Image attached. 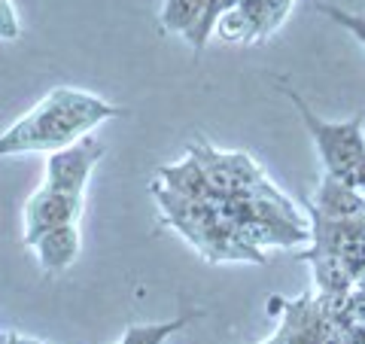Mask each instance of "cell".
<instances>
[{
    "label": "cell",
    "mask_w": 365,
    "mask_h": 344,
    "mask_svg": "<svg viewBox=\"0 0 365 344\" xmlns=\"http://www.w3.org/2000/svg\"><path fill=\"white\" fill-rule=\"evenodd\" d=\"M307 211L326 216V220H362L365 195L356 186H350V183L326 174L314 195V204H307Z\"/></svg>",
    "instance_id": "8992f818"
},
{
    "label": "cell",
    "mask_w": 365,
    "mask_h": 344,
    "mask_svg": "<svg viewBox=\"0 0 365 344\" xmlns=\"http://www.w3.org/2000/svg\"><path fill=\"white\" fill-rule=\"evenodd\" d=\"M31 250L37 253V262L46 274H61L79 259V250H83V235H79L76 223L58 226L52 232L40 235L31 244Z\"/></svg>",
    "instance_id": "52a82bcc"
},
{
    "label": "cell",
    "mask_w": 365,
    "mask_h": 344,
    "mask_svg": "<svg viewBox=\"0 0 365 344\" xmlns=\"http://www.w3.org/2000/svg\"><path fill=\"white\" fill-rule=\"evenodd\" d=\"M83 208H86L83 195H71V192L52 189L43 183L25 201V213H21V223H25V247H31L40 235L52 232V228L67 226V223H79Z\"/></svg>",
    "instance_id": "277c9868"
},
{
    "label": "cell",
    "mask_w": 365,
    "mask_h": 344,
    "mask_svg": "<svg viewBox=\"0 0 365 344\" xmlns=\"http://www.w3.org/2000/svg\"><path fill=\"white\" fill-rule=\"evenodd\" d=\"M158 183H162L165 189L182 195V198H195V201H204V204H213L216 195L210 192L207 180H204V174L198 171L195 158L186 156L180 165H165L158 168Z\"/></svg>",
    "instance_id": "ba28073f"
},
{
    "label": "cell",
    "mask_w": 365,
    "mask_h": 344,
    "mask_svg": "<svg viewBox=\"0 0 365 344\" xmlns=\"http://www.w3.org/2000/svg\"><path fill=\"white\" fill-rule=\"evenodd\" d=\"M189 156L195 158L198 171L207 180L210 192L216 198H235V195H250L259 189L262 183H268L262 177V168L250 158L247 153H216L213 146H189Z\"/></svg>",
    "instance_id": "3957f363"
},
{
    "label": "cell",
    "mask_w": 365,
    "mask_h": 344,
    "mask_svg": "<svg viewBox=\"0 0 365 344\" xmlns=\"http://www.w3.org/2000/svg\"><path fill=\"white\" fill-rule=\"evenodd\" d=\"M104 158V143L98 137H83L76 141L73 146L58 153H49L46 158V186L52 189H61V192H71V195H83L86 192V183L91 177L95 165Z\"/></svg>",
    "instance_id": "5b68a950"
},
{
    "label": "cell",
    "mask_w": 365,
    "mask_h": 344,
    "mask_svg": "<svg viewBox=\"0 0 365 344\" xmlns=\"http://www.w3.org/2000/svg\"><path fill=\"white\" fill-rule=\"evenodd\" d=\"M113 116H122V110L91 91L71 86L52 88L37 107L0 134V158L67 150Z\"/></svg>",
    "instance_id": "6da1fadb"
},
{
    "label": "cell",
    "mask_w": 365,
    "mask_h": 344,
    "mask_svg": "<svg viewBox=\"0 0 365 344\" xmlns=\"http://www.w3.org/2000/svg\"><path fill=\"white\" fill-rule=\"evenodd\" d=\"M317 9L323 16H329L335 21V25H341L344 31H350L353 37H356L362 46H365V16H359V13H347V9H338V6H332V4H317Z\"/></svg>",
    "instance_id": "8fae6325"
},
{
    "label": "cell",
    "mask_w": 365,
    "mask_h": 344,
    "mask_svg": "<svg viewBox=\"0 0 365 344\" xmlns=\"http://www.w3.org/2000/svg\"><path fill=\"white\" fill-rule=\"evenodd\" d=\"M198 311L192 314H182L177 320H165V323H137V326H128L119 344H165L170 335H177L182 326H189V320H195Z\"/></svg>",
    "instance_id": "30bf717a"
},
{
    "label": "cell",
    "mask_w": 365,
    "mask_h": 344,
    "mask_svg": "<svg viewBox=\"0 0 365 344\" xmlns=\"http://www.w3.org/2000/svg\"><path fill=\"white\" fill-rule=\"evenodd\" d=\"M207 9L210 0H165L158 21L168 34H182V40H192L201 28L204 16H207Z\"/></svg>",
    "instance_id": "9c48e42d"
},
{
    "label": "cell",
    "mask_w": 365,
    "mask_h": 344,
    "mask_svg": "<svg viewBox=\"0 0 365 344\" xmlns=\"http://www.w3.org/2000/svg\"><path fill=\"white\" fill-rule=\"evenodd\" d=\"M19 344H46V341H31V338H19Z\"/></svg>",
    "instance_id": "4fadbf2b"
},
{
    "label": "cell",
    "mask_w": 365,
    "mask_h": 344,
    "mask_svg": "<svg viewBox=\"0 0 365 344\" xmlns=\"http://www.w3.org/2000/svg\"><path fill=\"white\" fill-rule=\"evenodd\" d=\"M21 37V19L13 0H0V40L13 43Z\"/></svg>",
    "instance_id": "7c38bea8"
},
{
    "label": "cell",
    "mask_w": 365,
    "mask_h": 344,
    "mask_svg": "<svg viewBox=\"0 0 365 344\" xmlns=\"http://www.w3.org/2000/svg\"><path fill=\"white\" fill-rule=\"evenodd\" d=\"M280 88L289 95L292 107L299 110V116L304 122L307 134L314 137L317 153L323 158V168L329 177H338L353 186V180L365 165V134H362V113H356L347 122H326L304 104V98L299 91H292L287 83H280Z\"/></svg>",
    "instance_id": "7a4b0ae2"
}]
</instances>
